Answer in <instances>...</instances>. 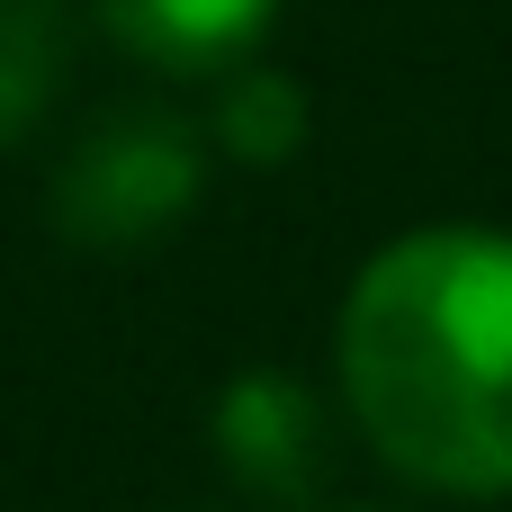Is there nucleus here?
<instances>
[{
    "instance_id": "nucleus-1",
    "label": "nucleus",
    "mask_w": 512,
    "mask_h": 512,
    "mask_svg": "<svg viewBox=\"0 0 512 512\" xmlns=\"http://www.w3.org/2000/svg\"><path fill=\"white\" fill-rule=\"evenodd\" d=\"M342 396L369 450L441 495H512V234L423 225L342 297Z\"/></svg>"
},
{
    "instance_id": "nucleus-2",
    "label": "nucleus",
    "mask_w": 512,
    "mask_h": 512,
    "mask_svg": "<svg viewBox=\"0 0 512 512\" xmlns=\"http://www.w3.org/2000/svg\"><path fill=\"white\" fill-rule=\"evenodd\" d=\"M207 189V135L180 108H108L54 171V234L81 252L162 243Z\"/></svg>"
},
{
    "instance_id": "nucleus-3",
    "label": "nucleus",
    "mask_w": 512,
    "mask_h": 512,
    "mask_svg": "<svg viewBox=\"0 0 512 512\" xmlns=\"http://www.w3.org/2000/svg\"><path fill=\"white\" fill-rule=\"evenodd\" d=\"M207 432H216L225 477H234L243 495H261V504H306V495L324 486V468H333V423H324L315 387L288 378V369H243V378H225Z\"/></svg>"
},
{
    "instance_id": "nucleus-4",
    "label": "nucleus",
    "mask_w": 512,
    "mask_h": 512,
    "mask_svg": "<svg viewBox=\"0 0 512 512\" xmlns=\"http://www.w3.org/2000/svg\"><path fill=\"white\" fill-rule=\"evenodd\" d=\"M90 9L135 63L180 72V81L234 72L261 45V27L279 18V0H90Z\"/></svg>"
},
{
    "instance_id": "nucleus-5",
    "label": "nucleus",
    "mask_w": 512,
    "mask_h": 512,
    "mask_svg": "<svg viewBox=\"0 0 512 512\" xmlns=\"http://www.w3.org/2000/svg\"><path fill=\"white\" fill-rule=\"evenodd\" d=\"M63 63H72L63 0H0V144H18L54 108Z\"/></svg>"
},
{
    "instance_id": "nucleus-6",
    "label": "nucleus",
    "mask_w": 512,
    "mask_h": 512,
    "mask_svg": "<svg viewBox=\"0 0 512 512\" xmlns=\"http://www.w3.org/2000/svg\"><path fill=\"white\" fill-rule=\"evenodd\" d=\"M216 144L234 153V162H288L297 144H306V99H297V81H279V72H225V99H216Z\"/></svg>"
},
{
    "instance_id": "nucleus-7",
    "label": "nucleus",
    "mask_w": 512,
    "mask_h": 512,
    "mask_svg": "<svg viewBox=\"0 0 512 512\" xmlns=\"http://www.w3.org/2000/svg\"><path fill=\"white\" fill-rule=\"evenodd\" d=\"M360 512H387V504H360Z\"/></svg>"
}]
</instances>
